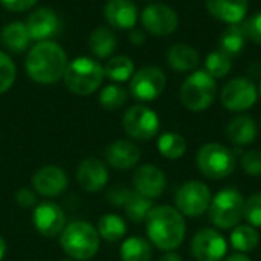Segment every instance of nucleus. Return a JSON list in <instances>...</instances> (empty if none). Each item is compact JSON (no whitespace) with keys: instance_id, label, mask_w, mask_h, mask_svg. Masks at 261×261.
<instances>
[{"instance_id":"nucleus-16","label":"nucleus","mask_w":261,"mask_h":261,"mask_svg":"<svg viewBox=\"0 0 261 261\" xmlns=\"http://www.w3.org/2000/svg\"><path fill=\"white\" fill-rule=\"evenodd\" d=\"M26 28L31 40L49 41L50 38L58 35L61 29V21L54 9L38 8L28 17Z\"/></svg>"},{"instance_id":"nucleus-28","label":"nucleus","mask_w":261,"mask_h":261,"mask_svg":"<svg viewBox=\"0 0 261 261\" xmlns=\"http://www.w3.org/2000/svg\"><path fill=\"white\" fill-rule=\"evenodd\" d=\"M98 234L106 242H118L127 232V225L122 217L116 214H104L98 222Z\"/></svg>"},{"instance_id":"nucleus-43","label":"nucleus","mask_w":261,"mask_h":261,"mask_svg":"<svg viewBox=\"0 0 261 261\" xmlns=\"http://www.w3.org/2000/svg\"><path fill=\"white\" fill-rule=\"evenodd\" d=\"M159 261H182V257H180L179 254L173 252V251H167V252L161 257V260Z\"/></svg>"},{"instance_id":"nucleus-39","label":"nucleus","mask_w":261,"mask_h":261,"mask_svg":"<svg viewBox=\"0 0 261 261\" xmlns=\"http://www.w3.org/2000/svg\"><path fill=\"white\" fill-rule=\"evenodd\" d=\"M242 24H243L246 37L252 40L254 43L261 44V12L251 15L248 20L242 21Z\"/></svg>"},{"instance_id":"nucleus-18","label":"nucleus","mask_w":261,"mask_h":261,"mask_svg":"<svg viewBox=\"0 0 261 261\" xmlns=\"http://www.w3.org/2000/svg\"><path fill=\"white\" fill-rule=\"evenodd\" d=\"M133 187L135 191L142 194L144 197L156 199L165 191L167 179L161 168L147 164L136 168L133 176Z\"/></svg>"},{"instance_id":"nucleus-38","label":"nucleus","mask_w":261,"mask_h":261,"mask_svg":"<svg viewBox=\"0 0 261 261\" xmlns=\"http://www.w3.org/2000/svg\"><path fill=\"white\" fill-rule=\"evenodd\" d=\"M133 193L135 191L128 190L124 185H116L107 191V199H109V203H112L113 206H125L127 202L132 199Z\"/></svg>"},{"instance_id":"nucleus-17","label":"nucleus","mask_w":261,"mask_h":261,"mask_svg":"<svg viewBox=\"0 0 261 261\" xmlns=\"http://www.w3.org/2000/svg\"><path fill=\"white\" fill-rule=\"evenodd\" d=\"M76 180L78 185L86 193H98L107 187L109 182V171L102 161L96 158L84 159L76 170Z\"/></svg>"},{"instance_id":"nucleus-41","label":"nucleus","mask_w":261,"mask_h":261,"mask_svg":"<svg viewBox=\"0 0 261 261\" xmlns=\"http://www.w3.org/2000/svg\"><path fill=\"white\" fill-rule=\"evenodd\" d=\"M2 5L9 9V11H14V12H21V11H26L29 8H32L37 0H0Z\"/></svg>"},{"instance_id":"nucleus-7","label":"nucleus","mask_w":261,"mask_h":261,"mask_svg":"<svg viewBox=\"0 0 261 261\" xmlns=\"http://www.w3.org/2000/svg\"><path fill=\"white\" fill-rule=\"evenodd\" d=\"M210 219L220 229H232L245 217V197L232 188L217 193L210 205Z\"/></svg>"},{"instance_id":"nucleus-3","label":"nucleus","mask_w":261,"mask_h":261,"mask_svg":"<svg viewBox=\"0 0 261 261\" xmlns=\"http://www.w3.org/2000/svg\"><path fill=\"white\" fill-rule=\"evenodd\" d=\"M99 242L101 237L98 229L84 220H76L66 225L60 237V245L64 254L76 261L93 258L99 251Z\"/></svg>"},{"instance_id":"nucleus-22","label":"nucleus","mask_w":261,"mask_h":261,"mask_svg":"<svg viewBox=\"0 0 261 261\" xmlns=\"http://www.w3.org/2000/svg\"><path fill=\"white\" fill-rule=\"evenodd\" d=\"M167 63L176 72H191L199 66L200 55L193 46L176 43L167 52Z\"/></svg>"},{"instance_id":"nucleus-24","label":"nucleus","mask_w":261,"mask_h":261,"mask_svg":"<svg viewBox=\"0 0 261 261\" xmlns=\"http://www.w3.org/2000/svg\"><path fill=\"white\" fill-rule=\"evenodd\" d=\"M0 40L3 46L11 52L20 54L26 50L31 43V35L28 32L26 23L14 21V23L6 24L0 32Z\"/></svg>"},{"instance_id":"nucleus-30","label":"nucleus","mask_w":261,"mask_h":261,"mask_svg":"<svg viewBox=\"0 0 261 261\" xmlns=\"http://www.w3.org/2000/svg\"><path fill=\"white\" fill-rule=\"evenodd\" d=\"M133 73H135V64L125 55L113 57L104 66V76H107L116 83H122V81L130 80L133 76Z\"/></svg>"},{"instance_id":"nucleus-15","label":"nucleus","mask_w":261,"mask_h":261,"mask_svg":"<svg viewBox=\"0 0 261 261\" xmlns=\"http://www.w3.org/2000/svg\"><path fill=\"white\" fill-rule=\"evenodd\" d=\"M32 223L44 237H57L66 228L64 211L54 202H43L34 208Z\"/></svg>"},{"instance_id":"nucleus-19","label":"nucleus","mask_w":261,"mask_h":261,"mask_svg":"<svg viewBox=\"0 0 261 261\" xmlns=\"http://www.w3.org/2000/svg\"><path fill=\"white\" fill-rule=\"evenodd\" d=\"M205 6L214 18L228 24H237L245 21L249 0H205Z\"/></svg>"},{"instance_id":"nucleus-47","label":"nucleus","mask_w":261,"mask_h":261,"mask_svg":"<svg viewBox=\"0 0 261 261\" xmlns=\"http://www.w3.org/2000/svg\"><path fill=\"white\" fill-rule=\"evenodd\" d=\"M258 92H260V96H261V83H260V90H258Z\"/></svg>"},{"instance_id":"nucleus-44","label":"nucleus","mask_w":261,"mask_h":261,"mask_svg":"<svg viewBox=\"0 0 261 261\" xmlns=\"http://www.w3.org/2000/svg\"><path fill=\"white\" fill-rule=\"evenodd\" d=\"M225 261H251L245 254H236V255H231L229 258H226Z\"/></svg>"},{"instance_id":"nucleus-23","label":"nucleus","mask_w":261,"mask_h":261,"mask_svg":"<svg viewBox=\"0 0 261 261\" xmlns=\"http://www.w3.org/2000/svg\"><path fill=\"white\" fill-rule=\"evenodd\" d=\"M226 136L229 142H232L237 147L252 144L257 138V124L254 118L248 115H239L232 118L226 127Z\"/></svg>"},{"instance_id":"nucleus-10","label":"nucleus","mask_w":261,"mask_h":261,"mask_svg":"<svg viewBox=\"0 0 261 261\" xmlns=\"http://www.w3.org/2000/svg\"><path fill=\"white\" fill-rule=\"evenodd\" d=\"M211 200L213 197L210 188L197 180L184 184L176 193L177 211L182 216H188V217L202 216L210 208Z\"/></svg>"},{"instance_id":"nucleus-31","label":"nucleus","mask_w":261,"mask_h":261,"mask_svg":"<svg viewBox=\"0 0 261 261\" xmlns=\"http://www.w3.org/2000/svg\"><path fill=\"white\" fill-rule=\"evenodd\" d=\"M158 150L167 159H179L187 151V141L179 133H164L158 139Z\"/></svg>"},{"instance_id":"nucleus-4","label":"nucleus","mask_w":261,"mask_h":261,"mask_svg":"<svg viewBox=\"0 0 261 261\" xmlns=\"http://www.w3.org/2000/svg\"><path fill=\"white\" fill-rule=\"evenodd\" d=\"M63 78L70 92L86 96L98 90L101 86L104 80V67L92 58L78 57L67 64Z\"/></svg>"},{"instance_id":"nucleus-32","label":"nucleus","mask_w":261,"mask_h":261,"mask_svg":"<svg viewBox=\"0 0 261 261\" xmlns=\"http://www.w3.org/2000/svg\"><path fill=\"white\" fill-rule=\"evenodd\" d=\"M231 69H232V57L220 49L211 52L205 60V70L214 78L226 76L231 72Z\"/></svg>"},{"instance_id":"nucleus-5","label":"nucleus","mask_w":261,"mask_h":261,"mask_svg":"<svg viewBox=\"0 0 261 261\" xmlns=\"http://www.w3.org/2000/svg\"><path fill=\"white\" fill-rule=\"evenodd\" d=\"M216 93V78L206 70H194L185 78L180 87V101L185 109L191 112H202L214 102Z\"/></svg>"},{"instance_id":"nucleus-27","label":"nucleus","mask_w":261,"mask_h":261,"mask_svg":"<svg viewBox=\"0 0 261 261\" xmlns=\"http://www.w3.org/2000/svg\"><path fill=\"white\" fill-rule=\"evenodd\" d=\"M153 257L151 243L142 237H130L121 246L122 261H150Z\"/></svg>"},{"instance_id":"nucleus-42","label":"nucleus","mask_w":261,"mask_h":261,"mask_svg":"<svg viewBox=\"0 0 261 261\" xmlns=\"http://www.w3.org/2000/svg\"><path fill=\"white\" fill-rule=\"evenodd\" d=\"M130 43L132 44H135V46H141V44H144V41H145V34L142 32V31H138V29H135L132 34H130Z\"/></svg>"},{"instance_id":"nucleus-14","label":"nucleus","mask_w":261,"mask_h":261,"mask_svg":"<svg viewBox=\"0 0 261 261\" xmlns=\"http://www.w3.org/2000/svg\"><path fill=\"white\" fill-rule=\"evenodd\" d=\"M32 190L43 197H58L61 196L67 185L69 179L64 170L57 165H44L38 168L32 176Z\"/></svg>"},{"instance_id":"nucleus-25","label":"nucleus","mask_w":261,"mask_h":261,"mask_svg":"<svg viewBox=\"0 0 261 261\" xmlns=\"http://www.w3.org/2000/svg\"><path fill=\"white\" fill-rule=\"evenodd\" d=\"M118 46L116 35L109 28H96L89 37V47L92 54L98 58L110 57Z\"/></svg>"},{"instance_id":"nucleus-2","label":"nucleus","mask_w":261,"mask_h":261,"mask_svg":"<svg viewBox=\"0 0 261 261\" xmlns=\"http://www.w3.org/2000/svg\"><path fill=\"white\" fill-rule=\"evenodd\" d=\"M67 57L54 41L37 43L26 57V72L38 84H54L64 76Z\"/></svg>"},{"instance_id":"nucleus-35","label":"nucleus","mask_w":261,"mask_h":261,"mask_svg":"<svg viewBox=\"0 0 261 261\" xmlns=\"http://www.w3.org/2000/svg\"><path fill=\"white\" fill-rule=\"evenodd\" d=\"M15 64L8 54L0 50V93L8 92L15 81Z\"/></svg>"},{"instance_id":"nucleus-33","label":"nucleus","mask_w":261,"mask_h":261,"mask_svg":"<svg viewBox=\"0 0 261 261\" xmlns=\"http://www.w3.org/2000/svg\"><path fill=\"white\" fill-rule=\"evenodd\" d=\"M124 208H125L127 217H128L132 222L139 223V222H145L147 216L150 214V211H151L154 206H153L151 199L144 197L142 194H139V193L135 191L133 196H132V199L127 202V205H125Z\"/></svg>"},{"instance_id":"nucleus-20","label":"nucleus","mask_w":261,"mask_h":261,"mask_svg":"<svg viewBox=\"0 0 261 261\" xmlns=\"http://www.w3.org/2000/svg\"><path fill=\"white\" fill-rule=\"evenodd\" d=\"M141 150L130 141L118 139L106 148V162L115 170H130L138 165Z\"/></svg>"},{"instance_id":"nucleus-36","label":"nucleus","mask_w":261,"mask_h":261,"mask_svg":"<svg viewBox=\"0 0 261 261\" xmlns=\"http://www.w3.org/2000/svg\"><path fill=\"white\" fill-rule=\"evenodd\" d=\"M245 219L251 226L261 228V193L252 194L245 200Z\"/></svg>"},{"instance_id":"nucleus-45","label":"nucleus","mask_w":261,"mask_h":261,"mask_svg":"<svg viewBox=\"0 0 261 261\" xmlns=\"http://www.w3.org/2000/svg\"><path fill=\"white\" fill-rule=\"evenodd\" d=\"M5 255H6V242L0 236V261L5 258Z\"/></svg>"},{"instance_id":"nucleus-40","label":"nucleus","mask_w":261,"mask_h":261,"mask_svg":"<svg viewBox=\"0 0 261 261\" xmlns=\"http://www.w3.org/2000/svg\"><path fill=\"white\" fill-rule=\"evenodd\" d=\"M15 202L21 208H32V206H35V203H37L35 191L31 190V188H20L15 193Z\"/></svg>"},{"instance_id":"nucleus-13","label":"nucleus","mask_w":261,"mask_h":261,"mask_svg":"<svg viewBox=\"0 0 261 261\" xmlns=\"http://www.w3.org/2000/svg\"><path fill=\"white\" fill-rule=\"evenodd\" d=\"M228 245L223 236L211 228L199 231L191 240V252L197 261H220L226 255Z\"/></svg>"},{"instance_id":"nucleus-11","label":"nucleus","mask_w":261,"mask_h":261,"mask_svg":"<svg viewBox=\"0 0 261 261\" xmlns=\"http://www.w3.org/2000/svg\"><path fill=\"white\" fill-rule=\"evenodd\" d=\"M258 99V90L255 84L243 76L229 80L220 93V101L225 109L231 112H245L251 109Z\"/></svg>"},{"instance_id":"nucleus-21","label":"nucleus","mask_w":261,"mask_h":261,"mask_svg":"<svg viewBox=\"0 0 261 261\" xmlns=\"http://www.w3.org/2000/svg\"><path fill=\"white\" fill-rule=\"evenodd\" d=\"M106 20L118 29H132L138 20V6L133 0H109L104 8Z\"/></svg>"},{"instance_id":"nucleus-26","label":"nucleus","mask_w":261,"mask_h":261,"mask_svg":"<svg viewBox=\"0 0 261 261\" xmlns=\"http://www.w3.org/2000/svg\"><path fill=\"white\" fill-rule=\"evenodd\" d=\"M246 40H248V37L245 34L242 23L229 24L220 37V50L226 52L228 55H231L234 58L236 55L243 52Z\"/></svg>"},{"instance_id":"nucleus-37","label":"nucleus","mask_w":261,"mask_h":261,"mask_svg":"<svg viewBox=\"0 0 261 261\" xmlns=\"http://www.w3.org/2000/svg\"><path fill=\"white\" fill-rule=\"evenodd\" d=\"M242 168L245 170V173H248L249 176H261V151L260 150H251L246 151L242 156Z\"/></svg>"},{"instance_id":"nucleus-29","label":"nucleus","mask_w":261,"mask_h":261,"mask_svg":"<svg viewBox=\"0 0 261 261\" xmlns=\"http://www.w3.org/2000/svg\"><path fill=\"white\" fill-rule=\"evenodd\" d=\"M258 232L251 225H237L231 234V245L239 252H252L258 246Z\"/></svg>"},{"instance_id":"nucleus-9","label":"nucleus","mask_w":261,"mask_h":261,"mask_svg":"<svg viewBox=\"0 0 261 261\" xmlns=\"http://www.w3.org/2000/svg\"><path fill=\"white\" fill-rule=\"evenodd\" d=\"M167 86V75L158 66H144L130 80V92L139 101H153L162 95Z\"/></svg>"},{"instance_id":"nucleus-34","label":"nucleus","mask_w":261,"mask_h":261,"mask_svg":"<svg viewBox=\"0 0 261 261\" xmlns=\"http://www.w3.org/2000/svg\"><path fill=\"white\" fill-rule=\"evenodd\" d=\"M127 101V90L118 84L106 86L99 93V102L107 110H118Z\"/></svg>"},{"instance_id":"nucleus-46","label":"nucleus","mask_w":261,"mask_h":261,"mask_svg":"<svg viewBox=\"0 0 261 261\" xmlns=\"http://www.w3.org/2000/svg\"><path fill=\"white\" fill-rule=\"evenodd\" d=\"M60 261H76V260H73V258H63V260H60Z\"/></svg>"},{"instance_id":"nucleus-1","label":"nucleus","mask_w":261,"mask_h":261,"mask_svg":"<svg viewBox=\"0 0 261 261\" xmlns=\"http://www.w3.org/2000/svg\"><path fill=\"white\" fill-rule=\"evenodd\" d=\"M145 229L150 242L162 249L173 251L182 245L187 232L184 216L173 206H154L145 219Z\"/></svg>"},{"instance_id":"nucleus-8","label":"nucleus","mask_w":261,"mask_h":261,"mask_svg":"<svg viewBox=\"0 0 261 261\" xmlns=\"http://www.w3.org/2000/svg\"><path fill=\"white\" fill-rule=\"evenodd\" d=\"M122 127L132 139L150 141L159 132V116L147 106H133L125 112Z\"/></svg>"},{"instance_id":"nucleus-12","label":"nucleus","mask_w":261,"mask_h":261,"mask_svg":"<svg viewBox=\"0 0 261 261\" xmlns=\"http://www.w3.org/2000/svg\"><path fill=\"white\" fill-rule=\"evenodd\" d=\"M141 21L147 32L154 37H168L179 26L177 12L165 3H150L141 14Z\"/></svg>"},{"instance_id":"nucleus-6","label":"nucleus","mask_w":261,"mask_h":261,"mask_svg":"<svg viewBox=\"0 0 261 261\" xmlns=\"http://www.w3.org/2000/svg\"><path fill=\"white\" fill-rule=\"evenodd\" d=\"M199 171L213 180L228 177L236 170V154L222 144H205L196 156Z\"/></svg>"}]
</instances>
